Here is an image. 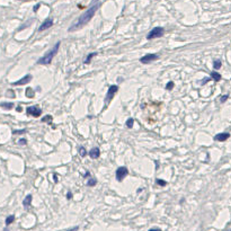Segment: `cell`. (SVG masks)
<instances>
[{"label":"cell","instance_id":"obj_2","mask_svg":"<svg viewBox=\"0 0 231 231\" xmlns=\"http://www.w3.org/2000/svg\"><path fill=\"white\" fill-rule=\"evenodd\" d=\"M60 45H61V42L60 41H58V42L54 44V46L52 47L50 51H47L46 54H44L42 58H40L38 60H37V64H44V66H47V64H50L53 60V58L58 54V52L60 50Z\"/></svg>","mask_w":231,"mask_h":231},{"label":"cell","instance_id":"obj_5","mask_svg":"<svg viewBox=\"0 0 231 231\" xmlns=\"http://www.w3.org/2000/svg\"><path fill=\"white\" fill-rule=\"evenodd\" d=\"M26 113L27 115L34 116V117H40L42 115V110L36 105V106H29L26 108Z\"/></svg>","mask_w":231,"mask_h":231},{"label":"cell","instance_id":"obj_19","mask_svg":"<svg viewBox=\"0 0 231 231\" xmlns=\"http://www.w3.org/2000/svg\"><path fill=\"white\" fill-rule=\"evenodd\" d=\"M96 184H97V179H96V178H89L88 183H87V185H88L89 187H93Z\"/></svg>","mask_w":231,"mask_h":231},{"label":"cell","instance_id":"obj_31","mask_svg":"<svg viewBox=\"0 0 231 231\" xmlns=\"http://www.w3.org/2000/svg\"><path fill=\"white\" fill-rule=\"evenodd\" d=\"M149 231H163L161 229H159V228H152V229H150Z\"/></svg>","mask_w":231,"mask_h":231},{"label":"cell","instance_id":"obj_10","mask_svg":"<svg viewBox=\"0 0 231 231\" xmlns=\"http://www.w3.org/2000/svg\"><path fill=\"white\" fill-rule=\"evenodd\" d=\"M229 137H230V133L222 132V133H218V134L214 137V140H215V141H219V142H224V141L228 140Z\"/></svg>","mask_w":231,"mask_h":231},{"label":"cell","instance_id":"obj_34","mask_svg":"<svg viewBox=\"0 0 231 231\" xmlns=\"http://www.w3.org/2000/svg\"><path fill=\"white\" fill-rule=\"evenodd\" d=\"M88 176H90V172H89V171H86V174H85V177H88Z\"/></svg>","mask_w":231,"mask_h":231},{"label":"cell","instance_id":"obj_25","mask_svg":"<svg viewBox=\"0 0 231 231\" xmlns=\"http://www.w3.org/2000/svg\"><path fill=\"white\" fill-rule=\"evenodd\" d=\"M26 128H23V130H15L13 131V134H23V133H26Z\"/></svg>","mask_w":231,"mask_h":231},{"label":"cell","instance_id":"obj_6","mask_svg":"<svg viewBox=\"0 0 231 231\" xmlns=\"http://www.w3.org/2000/svg\"><path fill=\"white\" fill-rule=\"evenodd\" d=\"M128 170L126 167H119L117 169H116V172H115V177H116V179L119 180V181H122V180L124 179L126 176H128Z\"/></svg>","mask_w":231,"mask_h":231},{"label":"cell","instance_id":"obj_17","mask_svg":"<svg viewBox=\"0 0 231 231\" xmlns=\"http://www.w3.org/2000/svg\"><path fill=\"white\" fill-rule=\"evenodd\" d=\"M15 221V215H9V216H7L6 218V221H5V223H6V225L8 227V225H10L11 223Z\"/></svg>","mask_w":231,"mask_h":231},{"label":"cell","instance_id":"obj_13","mask_svg":"<svg viewBox=\"0 0 231 231\" xmlns=\"http://www.w3.org/2000/svg\"><path fill=\"white\" fill-rule=\"evenodd\" d=\"M210 77L212 78V80H214V81H220L221 79H222V77H221V75L219 73V72H216V71H212L211 72V75H210Z\"/></svg>","mask_w":231,"mask_h":231},{"label":"cell","instance_id":"obj_33","mask_svg":"<svg viewBox=\"0 0 231 231\" xmlns=\"http://www.w3.org/2000/svg\"><path fill=\"white\" fill-rule=\"evenodd\" d=\"M78 230V227H75L73 229H70V230H67V231H77Z\"/></svg>","mask_w":231,"mask_h":231},{"label":"cell","instance_id":"obj_1","mask_svg":"<svg viewBox=\"0 0 231 231\" xmlns=\"http://www.w3.org/2000/svg\"><path fill=\"white\" fill-rule=\"evenodd\" d=\"M100 5H102L100 1L90 5V7L87 9L80 17L77 18V19L71 24V26L68 28V32H70V33H71V32H76V31L81 29L82 27H85V26L93 19V17H94L95 14H96V11H97V9L100 7Z\"/></svg>","mask_w":231,"mask_h":231},{"label":"cell","instance_id":"obj_23","mask_svg":"<svg viewBox=\"0 0 231 231\" xmlns=\"http://www.w3.org/2000/svg\"><path fill=\"white\" fill-rule=\"evenodd\" d=\"M156 184H158L159 186H166V185H167V181L158 178V179H156Z\"/></svg>","mask_w":231,"mask_h":231},{"label":"cell","instance_id":"obj_11","mask_svg":"<svg viewBox=\"0 0 231 231\" xmlns=\"http://www.w3.org/2000/svg\"><path fill=\"white\" fill-rule=\"evenodd\" d=\"M88 154H89V157H90L91 159H97V158L100 156V150H99L97 147H95L91 150H89Z\"/></svg>","mask_w":231,"mask_h":231},{"label":"cell","instance_id":"obj_18","mask_svg":"<svg viewBox=\"0 0 231 231\" xmlns=\"http://www.w3.org/2000/svg\"><path fill=\"white\" fill-rule=\"evenodd\" d=\"M221 66H222V62L220 60H215L213 63V68L214 70H219V69L221 68Z\"/></svg>","mask_w":231,"mask_h":231},{"label":"cell","instance_id":"obj_9","mask_svg":"<svg viewBox=\"0 0 231 231\" xmlns=\"http://www.w3.org/2000/svg\"><path fill=\"white\" fill-rule=\"evenodd\" d=\"M53 26V19L51 18H47V19H45L44 22L42 23V25L40 26V28H38V32H43V31H45V29H49L50 27Z\"/></svg>","mask_w":231,"mask_h":231},{"label":"cell","instance_id":"obj_4","mask_svg":"<svg viewBox=\"0 0 231 231\" xmlns=\"http://www.w3.org/2000/svg\"><path fill=\"white\" fill-rule=\"evenodd\" d=\"M119 91V86L117 85H112L108 89H107V94H106V97H105V105H108L110 102L113 99L114 95Z\"/></svg>","mask_w":231,"mask_h":231},{"label":"cell","instance_id":"obj_3","mask_svg":"<svg viewBox=\"0 0 231 231\" xmlns=\"http://www.w3.org/2000/svg\"><path fill=\"white\" fill-rule=\"evenodd\" d=\"M165 33V29H163V27H154L152 28L150 32H149V34L147 35V40H154V38H159V37H161Z\"/></svg>","mask_w":231,"mask_h":231},{"label":"cell","instance_id":"obj_36","mask_svg":"<svg viewBox=\"0 0 231 231\" xmlns=\"http://www.w3.org/2000/svg\"><path fill=\"white\" fill-rule=\"evenodd\" d=\"M5 231H9V230H8V229H5Z\"/></svg>","mask_w":231,"mask_h":231},{"label":"cell","instance_id":"obj_35","mask_svg":"<svg viewBox=\"0 0 231 231\" xmlns=\"http://www.w3.org/2000/svg\"><path fill=\"white\" fill-rule=\"evenodd\" d=\"M54 181H55V183L58 181V179H57V175H54Z\"/></svg>","mask_w":231,"mask_h":231},{"label":"cell","instance_id":"obj_7","mask_svg":"<svg viewBox=\"0 0 231 231\" xmlns=\"http://www.w3.org/2000/svg\"><path fill=\"white\" fill-rule=\"evenodd\" d=\"M159 59V55L158 54H154V53H149V54H146L144 57H142L140 59V62L142 64H148V63H151L152 61H156Z\"/></svg>","mask_w":231,"mask_h":231},{"label":"cell","instance_id":"obj_27","mask_svg":"<svg viewBox=\"0 0 231 231\" xmlns=\"http://www.w3.org/2000/svg\"><path fill=\"white\" fill-rule=\"evenodd\" d=\"M18 144H20V146H26V144H27V140H26V139H20V140L18 141Z\"/></svg>","mask_w":231,"mask_h":231},{"label":"cell","instance_id":"obj_30","mask_svg":"<svg viewBox=\"0 0 231 231\" xmlns=\"http://www.w3.org/2000/svg\"><path fill=\"white\" fill-rule=\"evenodd\" d=\"M67 198H68V200L72 198V193H71V192H68V194H67Z\"/></svg>","mask_w":231,"mask_h":231},{"label":"cell","instance_id":"obj_24","mask_svg":"<svg viewBox=\"0 0 231 231\" xmlns=\"http://www.w3.org/2000/svg\"><path fill=\"white\" fill-rule=\"evenodd\" d=\"M51 120H52V116L51 115H46V116H44L42 119V122H49V124L51 125Z\"/></svg>","mask_w":231,"mask_h":231},{"label":"cell","instance_id":"obj_22","mask_svg":"<svg viewBox=\"0 0 231 231\" xmlns=\"http://www.w3.org/2000/svg\"><path fill=\"white\" fill-rule=\"evenodd\" d=\"M79 154H80L81 157H86V156H87V151H86V149L84 147H80V148H79Z\"/></svg>","mask_w":231,"mask_h":231},{"label":"cell","instance_id":"obj_28","mask_svg":"<svg viewBox=\"0 0 231 231\" xmlns=\"http://www.w3.org/2000/svg\"><path fill=\"white\" fill-rule=\"evenodd\" d=\"M228 98H229V95H223L222 97H221V99H220V102H221V103H224V102H227Z\"/></svg>","mask_w":231,"mask_h":231},{"label":"cell","instance_id":"obj_12","mask_svg":"<svg viewBox=\"0 0 231 231\" xmlns=\"http://www.w3.org/2000/svg\"><path fill=\"white\" fill-rule=\"evenodd\" d=\"M32 200H33V196H32L31 194H28V195L24 198V201H23V205H24L25 209H28V207L31 206V204H32Z\"/></svg>","mask_w":231,"mask_h":231},{"label":"cell","instance_id":"obj_37","mask_svg":"<svg viewBox=\"0 0 231 231\" xmlns=\"http://www.w3.org/2000/svg\"><path fill=\"white\" fill-rule=\"evenodd\" d=\"M229 231H230V230H229Z\"/></svg>","mask_w":231,"mask_h":231},{"label":"cell","instance_id":"obj_32","mask_svg":"<svg viewBox=\"0 0 231 231\" xmlns=\"http://www.w3.org/2000/svg\"><path fill=\"white\" fill-rule=\"evenodd\" d=\"M100 0H91V2H90V5H93V3H96V2H99Z\"/></svg>","mask_w":231,"mask_h":231},{"label":"cell","instance_id":"obj_29","mask_svg":"<svg viewBox=\"0 0 231 231\" xmlns=\"http://www.w3.org/2000/svg\"><path fill=\"white\" fill-rule=\"evenodd\" d=\"M40 7H41V3H37L36 6H34V8H33V11H34V13H36V11L38 10V8H40Z\"/></svg>","mask_w":231,"mask_h":231},{"label":"cell","instance_id":"obj_26","mask_svg":"<svg viewBox=\"0 0 231 231\" xmlns=\"http://www.w3.org/2000/svg\"><path fill=\"white\" fill-rule=\"evenodd\" d=\"M210 80H212V78H211V77H206V78H204V79H203V80L201 81V85H202V86H204V85H205V84H207V82H209Z\"/></svg>","mask_w":231,"mask_h":231},{"label":"cell","instance_id":"obj_21","mask_svg":"<svg viewBox=\"0 0 231 231\" xmlns=\"http://www.w3.org/2000/svg\"><path fill=\"white\" fill-rule=\"evenodd\" d=\"M174 87H175V82L174 81H168L167 85H166V89L167 90H172Z\"/></svg>","mask_w":231,"mask_h":231},{"label":"cell","instance_id":"obj_16","mask_svg":"<svg viewBox=\"0 0 231 231\" xmlns=\"http://www.w3.org/2000/svg\"><path fill=\"white\" fill-rule=\"evenodd\" d=\"M25 94H26V97H28V98H33V97H34L35 91L32 89V88H26Z\"/></svg>","mask_w":231,"mask_h":231},{"label":"cell","instance_id":"obj_14","mask_svg":"<svg viewBox=\"0 0 231 231\" xmlns=\"http://www.w3.org/2000/svg\"><path fill=\"white\" fill-rule=\"evenodd\" d=\"M96 55H97V53H96V52H93V53L88 54V55L86 57V59L84 60V63H85V64H89V63H90V61H91V59H93L94 57H96Z\"/></svg>","mask_w":231,"mask_h":231},{"label":"cell","instance_id":"obj_15","mask_svg":"<svg viewBox=\"0 0 231 231\" xmlns=\"http://www.w3.org/2000/svg\"><path fill=\"white\" fill-rule=\"evenodd\" d=\"M14 103H2L0 104V107H2L3 110H13L14 108Z\"/></svg>","mask_w":231,"mask_h":231},{"label":"cell","instance_id":"obj_20","mask_svg":"<svg viewBox=\"0 0 231 231\" xmlns=\"http://www.w3.org/2000/svg\"><path fill=\"white\" fill-rule=\"evenodd\" d=\"M125 124H126V126H128V128H133V124H134V120H133L132 117H130V119L126 121V123H125Z\"/></svg>","mask_w":231,"mask_h":231},{"label":"cell","instance_id":"obj_8","mask_svg":"<svg viewBox=\"0 0 231 231\" xmlns=\"http://www.w3.org/2000/svg\"><path fill=\"white\" fill-rule=\"evenodd\" d=\"M32 78H33V77H32L31 75H26L25 77H23L22 79H19V80L15 81V82H13V86H23V85H26V84L31 82Z\"/></svg>","mask_w":231,"mask_h":231}]
</instances>
